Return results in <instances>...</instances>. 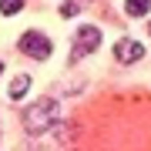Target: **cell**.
Segmentation results:
<instances>
[{
	"label": "cell",
	"instance_id": "cell-1",
	"mask_svg": "<svg viewBox=\"0 0 151 151\" xmlns=\"http://www.w3.org/2000/svg\"><path fill=\"white\" fill-rule=\"evenodd\" d=\"M57 121V101L54 97H40V101H34L27 114H24V128H27V134H44L47 128H54Z\"/></svg>",
	"mask_w": 151,
	"mask_h": 151
},
{
	"label": "cell",
	"instance_id": "cell-2",
	"mask_svg": "<svg viewBox=\"0 0 151 151\" xmlns=\"http://www.w3.org/2000/svg\"><path fill=\"white\" fill-rule=\"evenodd\" d=\"M20 50L34 60H47L50 57V37H44L40 30H27L20 37Z\"/></svg>",
	"mask_w": 151,
	"mask_h": 151
},
{
	"label": "cell",
	"instance_id": "cell-3",
	"mask_svg": "<svg viewBox=\"0 0 151 151\" xmlns=\"http://www.w3.org/2000/svg\"><path fill=\"white\" fill-rule=\"evenodd\" d=\"M101 47V30L94 27V24H87V27L77 30V40H74V57L77 54H91V50Z\"/></svg>",
	"mask_w": 151,
	"mask_h": 151
},
{
	"label": "cell",
	"instance_id": "cell-4",
	"mask_svg": "<svg viewBox=\"0 0 151 151\" xmlns=\"http://www.w3.org/2000/svg\"><path fill=\"white\" fill-rule=\"evenodd\" d=\"M114 57H118L121 64H134V60L145 57V47H141L138 40H118L114 44Z\"/></svg>",
	"mask_w": 151,
	"mask_h": 151
},
{
	"label": "cell",
	"instance_id": "cell-5",
	"mask_svg": "<svg viewBox=\"0 0 151 151\" xmlns=\"http://www.w3.org/2000/svg\"><path fill=\"white\" fill-rule=\"evenodd\" d=\"M27 91H30V74H17V77H14V84H10V91H7V94H10L14 101H20V97L27 94Z\"/></svg>",
	"mask_w": 151,
	"mask_h": 151
},
{
	"label": "cell",
	"instance_id": "cell-6",
	"mask_svg": "<svg viewBox=\"0 0 151 151\" xmlns=\"http://www.w3.org/2000/svg\"><path fill=\"white\" fill-rule=\"evenodd\" d=\"M124 7H128V17H145L151 0H124Z\"/></svg>",
	"mask_w": 151,
	"mask_h": 151
},
{
	"label": "cell",
	"instance_id": "cell-7",
	"mask_svg": "<svg viewBox=\"0 0 151 151\" xmlns=\"http://www.w3.org/2000/svg\"><path fill=\"white\" fill-rule=\"evenodd\" d=\"M20 7H24V0H0V14H7V17H14Z\"/></svg>",
	"mask_w": 151,
	"mask_h": 151
},
{
	"label": "cell",
	"instance_id": "cell-8",
	"mask_svg": "<svg viewBox=\"0 0 151 151\" xmlns=\"http://www.w3.org/2000/svg\"><path fill=\"white\" fill-rule=\"evenodd\" d=\"M77 14V4H64L60 7V17H74Z\"/></svg>",
	"mask_w": 151,
	"mask_h": 151
},
{
	"label": "cell",
	"instance_id": "cell-9",
	"mask_svg": "<svg viewBox=\"0 0 151 151\" xmlns=\"http://www.w3.org/2000/svg\"><path fill=\"white\" fill-rule=\"evenodd\" d=\"M0 70H4V60H0Z\"/></svg>",
	"mask_w": 151,
	"mask_h": 151
},
{
	"label": "cell",
	"instance_id": "cell-10",
	"mask_svg": "<svg viewBox=\"0 0 151 151\" xmlns=\"http://www.w3.org/2000/svg\"><path fill=\"white\" fill-rule=\"evenodd\" d=\"M148 30H151V27H148Z\"/></svg>",
	"mask_w": 151,
	"mask_h": 151
}]
</instances>
